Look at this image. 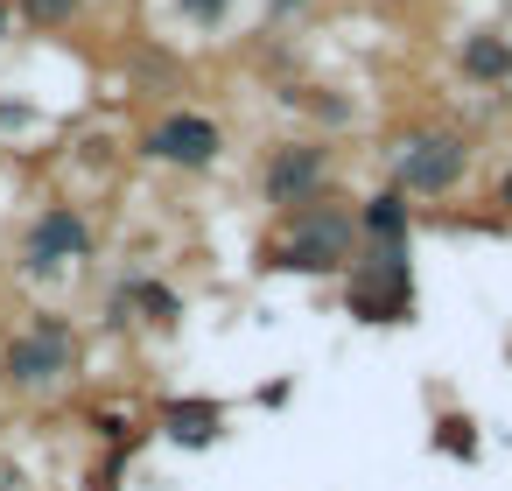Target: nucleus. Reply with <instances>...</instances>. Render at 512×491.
<instances>
[{"instance_id":"f257e3e1","label":"nucleus","mask_w":512,"mask_h":491,"mask_svg":"<svg viewBox=\"0 0 512 491\" xmlns=\"http://www.w3.org/2000/svg\"><path fill=\"white\" fill-rule=\"evenodd\" d=\"M351 253H358V218L351 204H330V197L288 211V225L267 239V267L281 274H344Z\"/></svg>"},{"instance_id":"f03ea898","label":"nucleus","mask_w":512,"mask_h":491,"mask_svg":"<svg viewBox=\"0 0 512 491\" xmlns=\"http://www.w3.org/2000/svg\"><path fill=\"white\" fill-rule=\"evenodd\" d=\"M344 309L358 323H407L414 316V246L407 239H358L344 267Z\"/></svg>"},{"instance_id":"7ed1b4c3","label":"nucleus","mask_w":512,"mask_h":491,"mask_svg":"<svg viewBox=\"0 0 512 491\" xmlns=\"http://www.w3.org/2000/svg\"><path fill=\"white\" fill-rule=\"evenodd\" d=\"M71 365H78V330L64 316H29L0 351V379L15 393H50L71 379Z\"/></svg>"},{"instance_id":"20e7f679","label":"nucleus","mask_w":512,"mask_h":491,"mask_svg":"<svg viewBox=\"0 0 512 491\" xmlns=\"http://www.w3.org/2000/svg\"><path fill=\"white\" fill-rule=\"evenodd\" d=\"M470 169V134L456 127H421L393 141V190L400 197H449Z\"/></svg>"},{"instance_id":"39448f33","label":"nucleus","mask_w":512,"mask_h":491,"mask_svg":"<svg viewBox=\"0 0 512 491\" xmlns=\"http://www.w3.org/2000/svg\"><path fill=\"white\" fill-rule=\"evenodd\" d=\"M330 169H337V162H330L323 141H281V148L267 155V169H260V197L288 218V211L330 197Z\"/></svg>"},{"instance_id":"423d86ee","label":"nucleus","mask_w":512,"mask_h":491,"mask_svg":"<svg viewBox=\"0 0 512 491\" xmlns=\"http://www.w3.org/2000/svg\"><path fill=\"white\" fill-rule=\"evenodd\" d=\"M78 260H92V225H85V211H78V204L36 211V225L22 232V274H29V281H50V274H64V267H78Z\"/></svg>"},{"instance_id":"0eeeda50","label":"nucleus","mask_w":512,"mask_h":491,"mask_svg":"<svg viewBox=\"0 0 512 491\" xmlns=\"http://www.w3.org/2000/svg\"><path fill=\"white\" fill-rule=\"evenodd\" d=\"M141 155L162 162V169L204 176V169H218V155H225V127H218L211 113H169V120H155V127L141 134Z\"/></svg>"},{"instance_id":"6e6552de","label":"nucleus","mask_w":512,"mask_h":491,"mask_svg":"<svg viewBox=\"0 0 512 491\" xmlns=\"http://www.w3.org/2000/svg\"><path fill=\"white\" fill-rule=\"evenodd\" d=\"M351 218H358V239H414V211H407V197L393 183L379 197H365Z\"/></svg>"},{"instance_id":"1a4fd4ad","label":"nucleus","mask_w":512,"mask_h":491,"mask_svg":"<svg viewBox=\"0 0 512 491\" xmlns=\"http://www.w3.org/2000/svg\"><path fill=\"white\" fill-rule=\"evenodd\" d=\"M456 64H463V78H470V85H505V78H512V43H505V36H491V29H477V36H463Z\"/></svg>"},{"instance_id":"9d476101","label":"nucleus","mask_w":512,"mask_h":491,"mask_svg":"<svg viewBox=\"0 0 512 491\" xmlns=\"http://www.w3.org/2000/svg\"><path fill=\"white\" fill-rule=\"evenodd\" d=\"M162 428H169L176 442H190V449H197V442H211V435L225 428V414H218L211 400H176V407H162Z\"/></svg>"},{"instance_id":"9b49d317","label":"nucleus","mask_w":512,"mask_h":491,"mask_svg":"<svg viewBox=\"0 0 512 491\" xmlns=\"http://www.w3.org/2000/svg\"><path fill=\"white\" fill-rule=\"evenodd\" d=\"M8 8H15V22H29V29H71L85 0H8Z\"/></svg>"},{"instance_id":"f8f14e48","label":"nucleus","mask_w":512,"mask_h":491,"mask_svg":"<svg viewBox=\"0 0 512 491\" xmlns=\"http://www.w3.org/2000/svg\"><path fill=\"white\" fill-rule=\"evenodd\" d=\"M176 15L197 22V29H218V22L232 15V0H176Z\"/></svg>"},{"instance_id":"ddd939ff","label":"nucleus","mask_w":512,"mask_h":491,"mask_svg":"<svg viewBox=\"0 0 512 491\" xmlns=\"http://www.w3.org/2000/svg\"><path fill=\"white\" fill-rule=\"evenodd\" d=\"M0 36H15V8H8V0H0Z\"/></svg>"},{"instance_id":"4468645a","label":"nucleus","mask_w":512,"mask_h":491,"mask_svg":"<svg viewBox=\"0 0 512 491\" xmlns=\"http://www.w3.org/2000/svg\"><path fill=\"white\" fill-rule=\"evenodd\" d=\"M498 204H505V211H512V176H505V183H498Z\"/></svg>"}]
</instances>
